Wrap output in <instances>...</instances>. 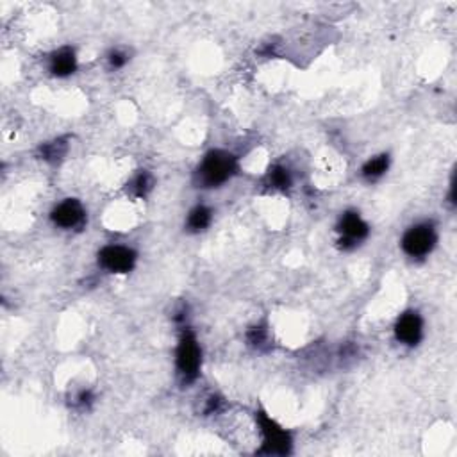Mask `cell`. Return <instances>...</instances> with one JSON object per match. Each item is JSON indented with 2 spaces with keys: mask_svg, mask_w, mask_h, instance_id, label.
Returning a JSON list of instances; mask_svg holds the SVG:
<instances>
[{
  "mask_svg": "<svg viewBox=\"0 0 457 457\" xmlns=\"http://www.w3.org/2000/svg\"><path fill=\"white\" fill-rule=\"evenodd\" d=\"M177 368L184 380H193L200 370V347L193 332L184 329L177 348Z\"/></svg>",
  "mask_w": 457,
  "mask_h": 457,
  "instance_id": "obj_2",
  "label": "cell"
},
{
  "mask_svg": "<svg viewBox=\"0 0 457 457\" xmlns=\"http://www.w3.org/2000/svg\"><path fill=\"white\" fill-rule=\"evenodd\" d=\"M388 166H389V158L386 154H380L377 156V158L370 159V161L363 166V175L368 179V181H375V179H379L380 175L386 174Z\"/></svg>",
  "mask_w": 457,
  "mask_h": 457,
  "instance_id": "obj_10",
  "label": "cell"
},
{
  "mask_svg": "<svg viewBox=\"0 0 457 457\" xmlns=\"http://www.w3.org/2000/svg\"><path fill=\"white\" fill-rule=\"evenodd\" d=\"M257 424L263 433V449L261 454H287L292 447L290 434L271 420L267 413H257Z\"/></svg>",
  "mask_w": 457,
  "mask_h": 457,
  "instance_id": "obj_3",
  "label": "cell"
},
{
  "mask_svg": "<svg viewBox=\"0 0 457 457\" xmlns=\"http://www.w3.org/2000/svg\"><path fill=\"white\" fill-rule=\"evenodd\" d=\"M66 150H68V143H66V140L59 138L56 140V142L47 143V145L41 147L40 154H41V159H45V161L57 163L63 156L66 154Z\"/></svg>",
  "mask_w": 457,
  "mask_h": 457,
  "instance_id": "obj_12",
  "label": "cell"
},
{
  "mask_svg": "<svg viewBox=\"0 0 457 457\" xmlns=\"http://www.w3.org/2000/svg\"><path fill=\"white\" fill-rule=\"evenodd\" d=\"M211 223V211L207 209L206 206H199L195 207L193 211L188 216V227H190V231H204L207 225Z\"/></svg>",
  "mask_w": 457,
  "mask_h": 457,
  "instance_id": "obj_13",
  "label": "cell"
},
{
  "mask_svg": "<svg viewBox=\"0 0 457 457\" xmlns=\"http://www.w3.org/2000/svg\"><path fill=\"white\" fill-rule=\"evenodd\" d=\"M436 231L429 223L411 227L402 238V248L411 257H424L429 254L436 245Z\"/></svg>",
  "mask_w": 457,
  "mask_h": 457,
  "instance_id": "obj_4",
  "label": "cell"
},
{
  "mask_svg": "<svg viewBox=\"0 0 457 457\" xmlns=\"http://www.w3.org/2000/svg\"><path fill=\"white\" fill-rule=\"evenodd\" d=\"M110 63L113 68H121V66L127 63V56L123 52H118V50H114V52L110 56Z\"/></svg>",
  "mask_w": 457,
  "mask_h": 457,
  "instance_id": "obj_16",
  "label": "cell"
},
{
  "mask_svg": "<svg viewBox=\"0 0 457 457\" xmlns=\"http://www.w3.org/2000/svg\"><path fill=\"white\" fill-rule=\"evenodd\" d=\"M98 263L111 274H129L136 264V254L127 247L111 245L102 248L98 254Z\"/></svg>",
  "mask_w": 457,
  "mask_h": 457,
  "instance_id": "obj_5",
  "label": "cell"
},
{
  "mask_svg": "<svg viewBox=\"0 0 457 457\" xmlns=\"http://www.w3.org/2000/svg\"><path fill=\"white\" fill-rule=\"evenodd\" d=\"M77 68V59L72 49H61L50 57V72L57 77H66Z\"/></svg>",
  "mask_w": 457,
  "mask_h": 457,
  "instance_id": "obj_9",
  "label": "cell"
},
{
  "mask_svg": "<svg viewBox=\"0 0 457 457\" xmlns=\"http://www.w3.org/2000/svg\"><path fill=\"white\" fill-rule=\"evenodd\" d=\"M247 338L252 347H263V345L267 343V331H264L263 327H254L248 332Z\"/></svg>",
  "mask_w": 457,
  "mask_h": 457,
  "instance_id": "obj_15",
  "label": "cell"
},
{
  "mask_svg": "<svg viewBox=\"0 0 457 457\" xmlns=\"http://www.w3.org/2000/svg\"><path fill=\"white\" fill-rule=\"evenodd\" d=\"M267 182L268 186L274 188V190L284 191L292 186V175H290V172H287L286 168H283V166H274V168L268 172Z\"/></svg>",
  "mask_w": 457,
  "mask_h": 457,
  "instance_id": "obj_11",
  "label": "cell"
},
{
  "mask_svg": "<svg viewBox=\"0 0 457 457\" xmlns=\"http://www.w3.org/2000/svg\"><path fill=\"white\" fill-rule=\"evenodd\" d=\"M220 409H222V400L220 398H209V402H207V407H206V413L207 414H213V413H218Z\"/></svg>",
  "mask_w": 457,
  "mask_h": 457,
  "instance_id": "obj_17",
  "label": "cell"
},
{
  "mask_svg": "<svg viewBox=\"0 0 457 457\" xmlns=\"http://www.w3.org/2000/svg\"><path fill=\"white\" fill-rule=\"evenodd\" d=\"M82 220H84V209L79 200L68 199L52 211V222L63 229H73V227L81 225Z\"/></svg>",
  "mask_w": 457,
  "mask_h": 457,
  "instance_id": "obj_8",
  "label": "cell"
},
{
  "mask_svg": "<svg viewBox=\"0 0 457 457\" xmlns=\"http://www.w3.org/2000/svg\"><path fill=\"white\" fill-rule=\"evenodd\" d=\"M421 331H424V324H421V318L417 313H405L398 318L397 325H395L397 340L409 345V347L420 343Z\"/></svg>",
  "mask_w": 457,
  "mask_h": 457,
  "instance_id": "obj_7",
  "label": "cell"
},
{
  "mask_svg": "<svg viewBox=\"0 0 457 457\" xmlns=\"http://www.w3.org/2000/svg\"><path fill=\"white\" fill-rule=\"evenodd\" d=\"M338 231L341 232L340 243L345 248H348L354 247L357 241H361V239L368 236V225L363 222V218H361L357 213L348 211V213H345V215L341 216Z\"/></svg>",
  "mask_w": 457,
  "mask_h": 457,
  "instance_id": "obj_6",
  "label": "cell"
},
{
  "mask_svg": "<svg viewBox=\"0 0 457 457\" xmlns=\"http://www.w3.org/2000/svg\"><path fill=\"white\" fill-rule=\"evenodd\" d=\"M152 184H154V181H152V175L147 174V172H143V174H140L138 177H136V181H134V184H133L134 195H136V197H145V195L152 190Z\"/></svg>",
  "mask_w": 457,
  "mask_h": 457,
  "instance_id": "obj_14",
  "label": "cell"
},
{
  "mask_svg": "<svg viewBox=\"0 0 457 457\" xmlns=\"http://www.w3.org/2000/svg\"><path fill=\"white\" fill-rule=\"evenodd\" d=\"M238 170L234 156L223 150H213L204 158L199 168V182L204 188H215L227 182Z\"/></svg>",
  "mask_w": 457,
  "mask_h": 457,
  "instance_id": "obj_1",
  "label": "cell"
}]
</instances>
